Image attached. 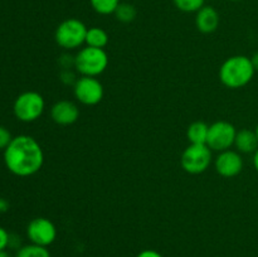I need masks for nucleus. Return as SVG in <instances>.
I'll return each mask as SVG.
<instances>
[{
	"label": "nucleus",
	"instance_id": "nucleus-16",
	"mask_svg": "<svg viewBox=\"0 0 258 257\" xmlns=\"http://www.w3.org/2000/svg\"><path fill=\"white\" fill-rule=\"evenodd\" d=\"M14 257H52L48 247L38 246L34 243L23 244L17 252Z\"/></svg>",
	"mask_w": 258,
	"mask_h": 257
},
{
	"label": "nucleus",
	"instance_id": "nucleus-19",
	"mask_svg": "<svg viewBox=\"0 0 258 257\" xmlns=\"http://www.w3.org/2000/svg\"><path fill=\"white\" fill-rule=\"evenodd\" d=\"M178 10L183 13H197L204 7L206 0H173Z\"/></svg>",
	"mask_w": 258,
	"mask_h": 257
},
{
	"label": "nucleus",
	"instance_id": "nucleus-12",
	"mask_svg": "<svg viewBox=\"0 0 258 257\" xmlns=\"http://www.w3.org/2000/svg\"><path fill=\"white\" fill-rule=\"evenodd\" d=\"M219 22H221V18L213 7L204 5L201 10L196 13L197 29L204 34H211L216 32L219 27Z\"/></svg>",
	"mask_w": 258,
	"mask_h": 257
},
{
	"label": "nucleus",
	"instance_id": "nucleus-29",
	"mask_svg": "<svg viewBox=\"0 0 258 257\" xmlns=\"http://www.w3.org/2000/svg\"><path fill=\"white\" fill-rule=\"evenodd\" d=\"M231 2H239V0H231Z\"/></svg>",
	"mask_w": 258,
	"mask_h": 257
},
{
	"label": "nucleus",
	"instance_id": "nucleus-25",
	"mask_svg": "<svg viewBox=\"0 0 258 257\" xmlns=\"http://www.w3.org/2000/svg\"><path fill=\"white\" fill-rule=\"evenodd\" d=\"M251 60H252V65H253L254 70L258 71V50H257L256 53H254L253 55H252Z\"/></svg>",
	"mask_w": 258,
	"mask_h": 257
},
{
	"label": "nucleus",
	"instance_id": "nucleus-3",
	"mask_svg": "<svg viewBox=\"0 0 258 257\" xmlns=\"http://www.w3.org/2000/svg\"><path fill=\"white\" fill-rule=\"evenodd\" d=\"M77 72L88 77H97L102 75L108 66V55L102 48L86 47L81 48L73 59Z\"/></svg>",
	"mask_w": 258,
	"mask_h": 257
},
{
	"label": "nucleus",
	"instance_id": "nucleus-8",
	"mask_svg": "<svg viewBox=\"0 0 258 257\" xmlns=\"http://www.w3.org/2000/svg\"><path fill=\"white\" fill-rule=\"evenodd\" d=\"M58 231L55 224L45 217H37L27 226V237L30 243L48 247L57 239Z\"/></svg>",
	"mask_w": 258,
	"mask_h": 257
},
{
	"label": "nucleus",
	"instance_id": "nucleus-15",
	"mask_svg": "<svg viewBox=\"0 0 258 257\" xmlns=\"http://www.w3.org/2000/svg\"><path fill=\"white\" fill-rule=\"evenodd\" d=\"M86 44L93 48H105L108 44V34L102 28L92 27L87 29L86 34Z\"/></svg>",
	"mask_w": 258,
	"mask_h": 257
},
{
	"label": "nucleus",
	"instance_id": "nucleus-22",
	"mask_svg": "<svg viewBox=\"0 0 258 257\" xmlns=\"http://www.w3.org/2000/svg\"><path fill=\"white\" fill-rule=\"evenodd\" d=\"M22 241H20V237L17 236V234H12L10 233V238H9V247L8 248H14V249H19L22 247Z\"/></svg>",
	"mask_w": 258,
	"mask_h": 257
},
{
	"label": "nucleus",
	"instance_id": "nucleus-11",
	"mask_svg": "<svg viewBox=\"0 0 258 257\" xmlns=\"http://www.w3.org/2000/svg\"><path fill=\"white\" fill-rule=\"evenodd\" d=\"M50 117L57 125L68 126L75 123L80 117V108L75 102L68 100L57 101L50 108Z\"/></svg>",
	"mask_w": 258,
	"mask_h": 257
},
{
	"label": "nucleus",
	"instance_id": "nucleus-6",
	"mask_svg": "<svg viewBox=\"0 0 258 257\" xmlns=\"http://www.w3.org/2000/svg\"><path fill=\"white\" fill-rule=\"evenodd\" d=\"M213 161L212 150L207 144H189L180 158L181 168L189 174H202L208 170Z\"/></svg>",
	"mask_w": 258,
	"mask_h": 257
},
{
	"label": "nucleus",
	"instance_id": "nucleus-9",
	"mask_svg": "<svg viewBox=\"0 0 258 257\" xmlns=\"http://www.w3.org/2000/svg\"><path fill=\"white\" fill-rule=\"evenodd\" d=\"M76 100L85 106H95L103 98V86L96 77L82 76L78 78L73 87Z\"/></svg>",
	"mask_w": 258,
	"mask_h": 257
},
{
	"label": "nucleus",
	"instance_id": "nucleus-7",
	"mask_svg": "<svg viewBox=\"0 0 258 257\" xmlns=\"http://www.w3.org/2000/svg\"><path fill=\"white\" fill-rule=\"evenodd\" d=\"M237 130L233 123L228 121H217L209 126L207 145L212 151L217 153L228 150L234 145Z\"/></svg>",
	"mask_w": 258,
	"mask_h": 257
},
{
	"label": "nucleus",
	"instance_id": "nucleus-4",
	"mask_svg": "<svg viewBox=\"0 0 258 257\" xmlns=\"http://www.w3.org/2000/svg\"><path fill=\"white\" fill-rule=\"evenodd\" d=\"M87 29L88 28L82 20L70 18L59 23L54 32V40L63 49H77L86 43Z\"/></svg>",
	"mask_w": 258,
	"mask_h": 257
},
{
	"label": "nucleus",
	"instance_id": "nucleus-27",
	"mask_svg": "<svg viewBox=\"0 0 258 257\" xmlns=\"http://www.w3.org/2000/svg\"><path fill=\"white\" fill-rule=\"evenodd\" d=\"M0 257H13V256L10 254V252H8L7 249H4V251H0Z\"/></svg>",
	"mask_w": 258,
	"mask_h": 257
},
{
	"label": "nucleus",
	"instance_id": "nucleus-23",
	"mask_svg": "<svg viewBox=\"0 0 258 257\" xmlns=\"http://www.w3.org/2000/svg\"><path fill=\"white\" fill-rule=\"evenodd\" d=\"M136 257H164L163 254L160 253V252H158L156 249H143V251L139 252L138 254H136Z\"/></svg>",
	"mask_w": 258,
	"mask_h": 257
},
{
	"label": "nucleus",
	"instance_id": "nucleus-20",
	"mask_svg": "<svg viewBox=\"0 0 258 257\" xmlns=\"http://www.w3.org/2000/svg\"><path fill=\"white\" fill-rule=\"evenodd\" d=\"M12 140H13V136L12 134H10V131L8 130L5 126L0 125V150L4 151Z\"/></svg>",
	"mask_w": 258,
	"mask_h": 257
},
{
	"label": "nucleus",
	"instance_id": "nucleus-10",
	"mask_svg": "<svg viewBox=\"0 0 258 257\" xmlns=\"http://www.w3.org/2000/svg\"><path fill=\"white\" fill-rule=\"evenodd\" d=\"M214 168L217 173L223 178H234L243 169V159L241 153L231 149L221 151L214 159Z\"/></svg>",
	"mask_w": 258,
	"mask_h": 257
},
{
	"label": "nucleus",
	"instance_id": "nucleus-2",
	"mask_svg": "<svg viewBox=\"0 0 258 257\" xmlns=\"http://www.w3.org/2000/svg\"><path fill=\"white\" fill-rule=\"evenodd\" d=\"M254 70L251 58L247 55H232L222 63L219 80L226 87L237 90L248 85L253 78Z\"/></svg>",
	"mask_w": 258,
	"mask_h": 257
},
{
	"label": "nucleus",
	"instance_id": "nucleus-21",
	"mask_svg": "<svg viewBox=\"0 0 258 257\" xmlns=\"http://www.w3.org/2000/svg\"><path fill=\"white\" fill-rule=\"evenodd\" d=\"M9 232L4 227H0V251H4V249H7L9 247Z\"/></svg>",
	"mask_w": 258,
	"mask_h": 257
},
{
	"label": "nucleus",
	"instance_id": "nucleus-13",
	"mask_svg": "<svg viewBox=\"0 0 258 257\" xmlns=\"http://www.w3.org/2000/svg\"><path fill=\"white\" fill-rule=\"evenodd\" d=\"M234 146L237 151L241 154H251L258 149V139L254 131L243 128V130L237 131Z\"/></svg>",
	"mask_w": 258,
	"mask_h": 257
},
{
	"label": "nucleus",
	"instance_id": "nucleus-18",
	"mask_svg": "<svg viewBox=\"0 0 258 257\" xmlns=\"http://www.w3.org/2000/svg\"><path fill=\"white\" fill-rule=\"evenodd\" d=\"M136 8L128 3H121L115 12L116 19L120 20L121 23H131L136 18Z\"/></svg>",
	"mask_w": 258,
	"mask_h": 257
},
{
	"label": "nucleus",
	"instance_id": "nucleus-17",
	"mask_svg": "<svg viewBox=\"0 0 258 257\" xmlns=\"http://www.w3.org/2000/svg\"><path fill=\"white\" fill-rule=\"evenodd\" d=\"M90 4L97 14L110 15L115 14L121 2L120 0H90Z\"/></svg>",
	"mask_w": 258,
	"mask_h": 257
},
{
	"label": "nucleus",
	"instance_id": "nucleus-24",
	"mask_svg": "<svg viewBox=\"0 0 258 257\" xmlns=\"http://www.w3.org/2000/svg\"><path fill=\"white\" fill-rule=\"evenodd\" d=\"M9 202L8 199H5L4 197H0V213H5V212L9 211Z\"/></svg>",
	"mask_w": 258,
	"mask_h": 257
},
{
	"label": "nucleus",
	"instance_id": "nucleus-5",
	"mask_svg": "<svg viewBox=\"0 0 258 257\" xmlns=\"http://www.w3.org/2000/svg\"><path fill=\"white\" fill-rule=\"evenodd\" d=\"M45 101L39 92L25 91L15 98L13 103L14 116L22 122H34L43 115Z\"/></svg>",
	"mask_w": 258,
	"mask_h": 257
},
{
	"label": "nucleus",
	"instance_id": "nucleus-26",
	"mask_svg": "<svg viewBox=\"0 0 258 257\" xmlns=\"http://www.w3.org/2000/svg\"><path fill=\"white\" fill-rule=\"evenodd\" d=\"M253 166L258 173V149L253 153Z\"/></svg>",
	"mask_w": 258,
	"mask_h": 257
},
{
	"label": "nucleus",
	"instance_id": "nucleus-14",
	"mask_svg": "<svg viewBox=\"0 0 258 257\" xmlns=\"http://www.w3.org/2000/svg\"><path fill=\"white\" fill-rule=\"evenodd\" d=\"M209 126L203 121H196L190 123L186 130V138L190 144H207Z\"/></svg>",
	"mask_w": 258,
	"mask_h": 257
},
{
	"label": "nucleus",
	"instance_id": "nucleus-1",
	"mask_svg": "<svg viewBox=\"0 0 258 257\" xmlns=\"http://www.w3.org/2000/svg\"><path fill=\"white\" fill-rule=\"evenodd\" d=\"M4 164L15 176L28 178L42 169L44 153L33 136L18 135L13 138L4 150Z\"/></svg>",
	"mask_w": 258,
	"mask_h": 257
},
{
	"label": "nucleus",
	"instance_id": "nucleus-28",
	"mask_svg": "<svg viewBox=\"0 0 258 257\" xmlns=\"http://www.w3.org/2000/svg\"><path fill=\"white\" fill-rule=\"evenodd\" d=\"M254 133H256V135H257V139H258V125H257L256 130H254Z\"/></svg>",
	"mask_w": 258,
	"mask_h": 257
}]
</instances>
